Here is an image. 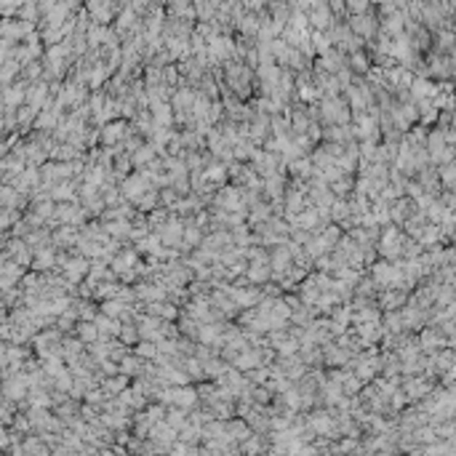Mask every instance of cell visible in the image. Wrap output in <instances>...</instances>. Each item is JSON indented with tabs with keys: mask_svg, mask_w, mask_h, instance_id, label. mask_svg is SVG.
<instances>
[{
	"mask_svg": "<svg viewBox=\"0 0 456 456\" xmlns=\"http://www.w3.org/2000/svg\"><path fill=\"white\" fill-rule=\"evenodd\" d=\"M323 115L328 120H336V123H341L344 120V109H341V101L339 99H328L323 104Z\"/></svg>",
	"mask_w": 456,
	"mask_h": 456,
	"instance_id": "obj_1",
	"label": "cell"
},
{
	"mask_svg": "<svg viewBox=\"0 0 456 456\" xmlns=\"http://www.w3.org/2000/svg\"><path fill=\"white\" fill-rule=\"evenodd\" d=\"M182 232H184V230H182L179 221H168V224L163 227L160 240H163V243H179V240H182Z\"/></svg>",
	"mask_w": 456,
	"mask_h": 456,
	"instance_id": "obj_2",
	"label": "cell"
},
{
	"mask_svg": "<svg viewBox=\"0 0 456 456\" xmlns=\"http://www.w3.org/2000/svg\"><path fill=\"white\" fill-rule=\"evenodd\" d=\"M238 200H240V195H238V190H224L216 198V203L219 206H224L227 211H235V206H238Z\"/></svg>",
	"mask_w": 456,
	"mask_h": 456,
	"instance_id": "obj_3",
	"label": "cell"
},
{
	"mask_svg": "<svg viewBox=\"0 0 456 456\" xmlns=\"http://www.w3.org/2000/svg\"><path fill=\"white\" fill-rule=\"evenodd\" d=\"M136 264V254H120L118 259H112V269H118V272H126V269H131Z\"/></svg>",
	"mask_w": 456,
	"mask_h": 456,
	"instance_id": "obj_4",
	"label": "cell"
},
{
	"mask_svg": "<svg viewBox=\"0 0 456 456\" xmlns=\"http://www.w3.org/2000/svg\"><path fill=\"white\" fill-rule=\"evenodd\" d=\"M123 134H126V131H123V123H109V126L104 128V142L112 144V142H118Z\"/></svg>",
	"mask_w": 456,
	"mask_h": 456,
	"instance_id": "obj_5",
	"label": "cell"
},
{
	"mask_svg": "<svg viewBox=\"0 0 456 456\" xmlns=\"http://www.w3.org/2000/svg\"><path fill=\"white\" fill-rule=\"evenodd\" d=\"M288 262H291V256H288L286 248H277L275 254H272V267H275V269H286Z\"/></svg>",
	"mask_w": 456,
	"mask_h": 456,
	"instance_id": "obj_6",
	"label": "cell"
},
{
	"mask_svg": "<svg viewBox=\"0 0 456 456\" xmlns=\"http://www.w3.org/2000/svg\"><path fill=\"white\" fill-rule=\"evenodd\" d=\"M80 336L86 339V341H94V339L99 336V328H96V323H88V325L83 323V325H80Z\"/></svg>",
	"mask_w": 456,
	"mask_h": 456,
	"instance_id": "obj_7",
	"label": "cell"
},
{
	"mask_svg": "<svg viewBox=\"0 0 456 456\" xmlns=\"http://www.w3.org/2000/svg\"><path fill=\"white\" fill-rule=\"evenodd\" d=\"M51 264H53V254H51V251H38L35 267H51Z\"/></svg>",
	"mask_w": 456,
	"mask_h": 456,
	"instance_id": "obj_8",
	"label": "cell"
},
{
	"mask_svg": "<svg viewBox=\"0 0 456 456\" xmlns=\"http://www.w3.org/2000/svg\"><path fill=\"white\" fill-rule=\"evenodd\" d=\"M352 62H355V70H366V56L355 53V56H352Z\"/></svg>",
	"mask_w": 456,
	"mask_h": 456,
	"instance_id": "obj_9",
	"label": "cell"
}]
</instances>
